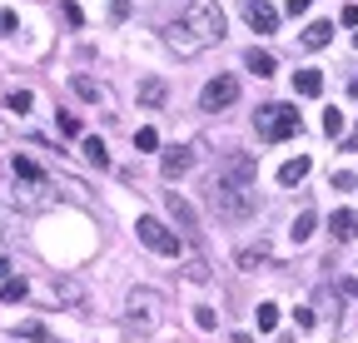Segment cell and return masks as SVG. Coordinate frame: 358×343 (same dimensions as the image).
Instances as JSON below:
<instances>
[{
  "label": "cell",
  "instance_id": "cell-24",
  "mask_svg": "<svg viewBox=\"0 0 358 343\" xmlns=\"http://www.w3.org/2000/svg\"><path fill=\"white\" fill-rule=\"evenodd\" d=\"M254 324H259L264 333H273V329H279V304H259V313H254Z\"/></svg>",
  "mask_w": 358,
  "mask_h": 343
},
{
  "label": "cell",
  "instance_id": "cell-5",
  "mask_svg": "<svg viewBox=\"0 0 358 343\" xmlns=\"http://www.w3.org/2000/svg\"><path fill=\"white\" fill-rule=\"evenodd\" d=\"M234 100H239V80H234V75H214V80L199 90V110L219 115V110H229Z\"/></svg>",
  "mask_w": 358,
  "mask_h": 343
},
{
  "label": "cell",
  "instance_id": "cell-38",
  "mask_svg": "<svg viewBox=\"0 0 358 343\" xmlns=\"http://www.w3.org/2000/svg\"><path fill=\"white\" fill-rule=\"evenodd\" d=\"M348 95H353V100H358V80H348Z\"/></svg>",
  "mask_w": 358,
  "mask_h": 343
},
{
  "label": "cell",
  "instance_id": "cell-25",
  "mask_svg": "<svg viewBox=\"0 0 358 343\" xmlns=\"http://www.w3.org/2000/svg\"><path fill=\"white\" fill-rule=\"evenodd\" d=\"M135 149H144V155H155V149H159V135L150 130V124H144V130L135 135Z\"/></svg>",
  "mask_w": 358,
  "mask_h": 343
},
{
  "label": "cell",
  "instance_id": "cell-23",
  "mask_svg": "<svg viewBox=\"0 0 358 343\" xmlns=\"http://www.w3.org/2000/svg\"><path fill=\"white\" fill-rule=\"evenodd\" d=\"M5 104H10V115H30V110H35L30 90H10V95H5Z\"/></svg>",
  "mask_w": 358,
  "mask_h": 343
},
{
  "label": "cell",
  "instance_id": "cell-34",
  "mask_svg": "<svg viewBox=\"0 0 358 343\" xmlns=\"http://www.w3.org/2000/svg\"><path fill=\"white\" fill-rule=\"evenodd\" d=\"M344 25H353V30H358V5H348V10H344Z\"/></svg>",
  "mask_w": 358,
  "mask_h": 343
},
{
  "label": "cell",
  "instance_id": "cell-28",
  "mask_svg": "<svg viewBox=\"0 0 358 343\" xmlns=\"http://www.w3.org/2000/svg\"><path fill=\"white\" fill-rule=\"evenodd\" d=\"M194 324H199V329L209 333V329H219V313H214V309H204V304H199V309H194Z\"/></svg>",
  "mask_w": 358,
  "mask_h": 343
},
{
  "label": "cell",
  "instance_id": "cell-7",
  "mask_svg": "<svg viewBox=\"0 0 358 343\" xmlns=\"http://www.w3.org/2000/svg\"><path fill=\"white\" fill-rule=\"evenodd\" d=\"M219 179L234 184V189H249V184H254V155H229L224 169H219Z\"/></svg>",
  "mask_w": 358,
  "mask_h": 343
},
{
  "label": "cell",
  "instance_id": "cell-8",
  "mask_svg": "<svg viewBox=\"0 0 358 343\" xmlns=\"http://www.w3.org/2000/svg\"><path fill=\"white\" fill-rule=\"evenodd\" d=\"M164 209L175 214V224H179V229H189V234L199 229V214H194V204H189L179 189H164Z\"/></svg>",
  "mask_w": 358,
  "mask_h": 343
},
{
  "label": "cell",
  "instance_id": "cell-18",
  "mask_svg": "<svg viewBox=\"0 0 358 343\" xmlns=\"http://www.w3.org/2000/svg\"><path fill=\"white\" fill-rule=\"evenodd\" d=\"M80 149H85V159H90L95 169L110 164V149H104V140H100V135H85V144H80Z\"/></svg>",
  "mask_w": 358,
  "mask_h": 343
},
{
  "label": "cell",
  "instance_id": "cell-29",
  "mask_svg": "<svg viewBox=\"0 0 358 343\" xmlns=\"http://www.w3.org/2000/svg\"><path fill=\"white\" fill-rule=\"evenodd\" d=\"M293 324H299V329H313V324H319V313H313V309H293Z\"/></svg>",
  "mask_w": 358,
  "mask_h": 343
},
{
  "label": "cell",
  "instance_id": "cell-6",
  "mask_svg": "<svg viewBox=\"0 0 358 343\" xmlns=\"http://www.w3.org/2000/svg\"><path fill=\"white\" fill-rule=\"evenodd\" d=\"M159 169H164V179H179L194 169V149L189 144H170V149H159Z\"/></svg>",
  "mask_w": 358,
  "mask_h": 343
},
{
  "label": "cell",
  "instance_id": "cell-30",
  "mask_svg": "<svg viewBox=\"0 0 358 343\" xmlns=\"http://www.w3.org/2000/svg\"><path fill=\"white\" fill-rule=\"evenodd\" d=\"M20 30V20H15V10H0V35H15Z\"/></svg>",
  "mask_w": 358,
  "mask_h": 343
},
{
  "label": "cell",
  "instance_id": "cell-14",
  "mask_svg": "<svg viewBox=\"0 0 358 343\" xmlns=\"http://www.w3.org/2000/svg\"><path fill=\"white\" fill-rule=\"evenodd\" d=\"M328 40H333V25H328V20H313V25L304 30V50H324Z\"/></svg>",
  "mask_w": 358,
  "mask_h": 343
},
{
  "label": "cell",
  "instance_id": "cell-13",
  "mask_svg": "<svg viewBox=\"0 0 358 343\" xmlns=\"http://www.w3.org/2000/svg\"><path fill=\"white\" fill-rule=\"evenodd\" d=\"M150 309H155V294H144V289L130 294V318H135L139 329H144V324H155V313H150Z\"/></svg>",
  "mask_w": 358,
  "mask_h": 343
},
{
  "label": "cell",
  "instance_id": "cell-31",
  "mask_svg": "<svg viewBox=\"0 0 358 343\" xmlns=\"http://www.w3.org/2000/svg\"><path fill=\"white\" fill-rule=\"evenodd\" d=\"M60 130L75 140V135H80V115H70V110H65V115H60Z\"/></svg>",
  "mask_w": 358,
  "mask_h": 343
},
{
  "label": "cell",
  "instance_id": "cell-12",
  "mask_svg": "<svg viewBox=\"0 0 358 343\" xmlns=\"http://www.w3.org/2000/svg\"><path fill=\"white\" fill-rule=\"evenodd\" d=\"M164 40H170L179 55H194V50H199V40H194V35H184V20H170V25H164Z\"/></svg>",
  "mask_w": 358,
  "mask_h": 343
},
{
  "label": "cell",
  "instance_id": "cell-36",
  "mask_svg": "<svg viewBox=\"0 0 358 343\" xmlns=\"http://www.w3.org/2000/svg\"><path fill=\"white\" fill-rule=\"evenodd\" d=\"M5 278H10V259H0V284H5Z\"/></svg>",
  "mask_w": 358,
  "mask_h": 343
},
{
  "label": "cell",
  "instance_id": "cell-33",
  "mask_svg": "<svg viewBox=\"0 0 358 343\" xmlns=\"http://www.w3.org/2000/svg\"><path fill=\"white\" fill-rule=\"evenodd\" d=\"M110 10H115V20H124L130 15V0H110Z\"/></svg>",
  "mask_w": 358,
  "mask_h": 343
},
{
  "label": "cell",
  "instance_id": "cell-27",
  "mask_svg": "<svg viewBox=\"0 0 358 343\" xmlns=\"http://www.w3.org/2000/svg\"><path fill=\"white\" fill-rule=\"evenodd\" d=\"M324 135H344V110H324Z\"/></svg>",
  "mask_w": 358,
  "mask_h": 343
},
{
  "label": "cell",
  "instance_id": "cell-11",
  "mask_svg": "<svg viewBox=\"0 0 358 343\" xmlns=\"http://www.w3.org/2000/svg\"><path fill=\"white\" fill-rule=\"evenodd\" d=\"M309 169H313V164H309V155H299V159H289V164H279V184H284V189H293V184H304V179H309Z\"/></svg>",
  "mask_w": 358,
  "mask_h": 343
},
{
  "label": "cell",
  "instance_id": "cell-15",
  "mask_svg": "<svg viewBox=\"0 0 358 343\" xmlns=\"http://www.w3.org/2000/svg\"><path fill=\"white\" fill-rule=\"evenodd\" d=\"M10 169H15V175L25 179V184H45V169H40L30 155H15V159H10Z\"/></svg>",
  "mask_w": 358,
  "mask_h": 343
},
{
  "label": "cell",
  "instance_id": "cell-3",
  "mask_svg": "<svg viewBox=\"0 0 358 343\" xmlns=\"http://www.w3.org/2000/svg\"><path fill=\"white\" fill-rule=\"evenodd\" d=\"M254 130H259L264 140H293V135L304 130V120H299V110H293V104H259Z\"/></svg>",
  "mask_w": 358,
  "mask_h": 343
},
{
  "label": "cell",
  "instance_id": "cell-2",
  "mask_svg": "<svg viewBox=\"0 0 358 343\" xmlns=\"http://www.w3.org/2000/svg\"><path fill=\"white\" fill-rule=\"evenodd\" d=\"M184 30H194L199 45H219V40H224V10L214 5V0H189Z\"/></svg>",
  "mask_w": 358,
  "mask_h": 343
},
{
  "label": "cell",
  "instance_id": "cell-17",
  "mask_svg": "<svg viewBox=\"0 0 358 343\" xmlns=\"http://www.w3.org/2000/svg\"><path fill=\"white\" fill-rule=\"evenodd\" d=\"M244 65L254 70V75H264V80H269L273 70H279V60H273L269 50H249V55H244Z\"/></svg>",
  "mask_w": 358,
  "mask_h": 343
},
{
  "label": "cell",
  "instance_id": "cell-19",
  "mask_svg": "<svg viewBox=\"0 0 358 343\" xmlns=\"http://www.w3.org/2000/svg\"><path fill=\"white\" fill-rule=\"evenodd\" d=\"M293 90H299V95H324V75L319 70H299V75H293Z\"/></svg>",
  "mask_w": 358,
  "mask_h": 343
},
{
  "label": "cell",
  "instance_id": "cell-9",
  "mask_svg": "<svg viewBox=\"0 0 358 343\" xmlns=\"http://www.w3.org/2000/svg\"><path fill=\"white\" fill-rule=\"evenodd\" d=\"M244 20H249L259 35H273V30H279V10L264 5V0H249V5H244Z\"/></svg>",
  "mask_w": 358,
  "mask_h": 343
},
{
  "label": "cell",
  "instance_id": "cell-16",
  "mask_svg": "<svg viewBox=\"0 0 358 343\" xmlns=\"http://www.w3.org/2000/svg\"><path fill=\"white\" fill-rule=\"evenodd\" d=\"M313 229H319V214H313V209H304L299 219H293V229H289V239H293V244H309V234H313Z\"/></svg>",
  "mask_w": 358,
  "mask_h": 343
},
{
  "label": "cell",
  "instance_id": "cell-35",
  "mask_svg": "<svg viewBox=\"0 0 358 343\" xmlns=\"http://www.w3.org/2000/svg\"><path fill=\"white\" fill-rule=\"evenodd\" d=\"M344 294H353V298H358V278H344Z\"/></svg>",
  "mask_w": 358,
  "mask_h": 343
},
{
  "label": "cell",
  "instance_id": "cell-10",
  "mask_svg": "<svg viewBox=\"0 0 358 343\" xmlns=\"http://www.w3.org/2000/svg\"><path fill=\"white\" fill-rule=\"evenodd\" d=\"M328 229H333V239H358V214L353 209H333Z\"/></svg>",
  "mask_w": 358,
  "mask_h": 343
},
{
  "label": "cell",
  "instance_id": "cell-22",
  "mask_svg": "<svg viewBox=\"0 0 358 343\" xmlns=\"http://www.w3.org/2000/svg\"><path fill=\"white\" fill-rule=\"evenodd\" d=\"M25 294H30V284H25V278H5V284H0V298H5V304H20Z\"/></svg>",
  "mask_w": 358,
  "mask_h": 343
},
{
  "label": "cell",
  "instance_id": "cell-32",
  "mask_svg": "<svg viewBox=\"0 0 358 343\" xmlns=\"http://www.w3.org/2000/svg\"><path fill=\"white\" fill-rule=\"evenodd\" d=\"M20 338H45V324H20Z\"/></svg>",
  "mask_w": 358,
  "mask_h": 343
},
{
  "label": "cell",
  "instance_id": "cell-4",
  "mask_svg": "<svg viewBox=\"0 0 358 343\" xmlns=\"http://www.w3.org/2000/svg\"><path fill=\"white\" fill-rule=\"evenodd\" d=\"M135 234H139V244H144V249H155V254H164V259H175V254L184 249V239H179L175 229H164V224L155 219V214H144V219L135 224Z\"/></svg>",
  "mask_w": 358,
  "mask_h": 343
},
{
  "label": "cell",
  "instance_id": "cell-26",
  "mask_svg": "<svg viewBox=\"0 0 358 343\" xmlns=\"http://www.w3.org/2000/svg\"><path fill=\"white\" fill-rule=\"evenodd\" d=\"M70 85H75V95H85V100H100V85H95V80H85V75H75Z\"/></svg>",
  "mask_w": 358,
  "mask_h": 343
},
{
  "label": "cell",
  "instance_id": "cell-37",
  "mask_svg": "<svg viewBox=\"0 0 358 343\" xmlns=\"http://www.w3.org/2000/svg\"><path fill=\"white\" fill-rule=\"evenodd\" d=\"M344 149H358V124H353V135H348V144Z\"/></svg>",
  "mask_w": 358,
  "mask_h": 343
},
{
  "label": "cell",
  "instance_id": "cell-20",
  "mask_svg": "<svg viewBox=\"0 0 358 343\" xmlns=\"http://www.w3.org/2000/svg\"><path fill=\"white\" fill-rule=\"evenodd\" d=\"M164 80H139V104H164Z\"/></svg>",
  "mask_w": 358,
  "mask_h": 343
},
{
  "label": "cell",
  "instance_id": "cell-21",
  "mask_svg": "<svg viewBox=\"0 0 358 343\" xmlns=\"http://www.w3.org/2000/svg\"><path fill=\"white\" fill-rule=\"evenodd\" d=\"M264 259H269V249H264V244H254V249H239V254H234V264H239V269H259Z\"/></svg>",
  "mask_w": 358,
  "mask_h": 343
},
{
  "label": "cell",
  "instance_id": "cell-1",
  "mask_svg": "<svg viewBox=\"0 0 358 343\" xmlns=\"http://www.w3.org/2000/svg\"><path fill=\"white\" fill-rule=\"evenodd\" d=\"M204 195H209V209H214L219 219H229V224H244L249 214H254V199H249V189H234V184H224L219 175L209 179V189H204Z\"/></svg>",
  "mask_w": 358,
  "mask_h": 343
}]
</instances>
